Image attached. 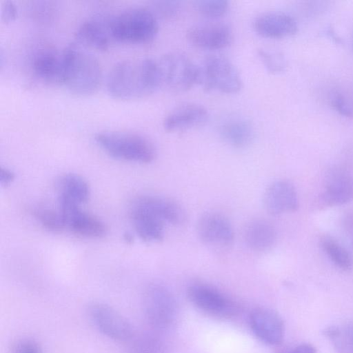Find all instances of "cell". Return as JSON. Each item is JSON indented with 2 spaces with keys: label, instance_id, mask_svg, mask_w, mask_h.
Listing matches in <instances>:
<instances>
[{
  "label": "cell",
  "instance_id": "obj_35",
  "mask_svg": "<svg viewBox=\"0 0 353 353\" xmlns=\"http://www.w3.org/2000/svg\"><path fill=\"white\" fill-rule=\"evenodd\" d=\"M15 178L14 173L8 168L1 167L0 169V183L3 186L9 185Z\"/></svg>",
  "mask_w": 353,
  "mask_h": 353
},
{
  "label": "cell",
  "instance_id": "obj_8",
  "mask_svg": "<svg viewBox=\"0 0 353 353\" xmlns=\"http://www.w3.org/2000/svg\"><path fill=\"white\" fill-rule=\"evenodd\" d=\"M190 302L205 314L218 319H230L238 312V305L218 288L203 283L190 285L187 290Z\"/></svg>",
  "mask_w": 353,
  "mask_h": 353
},
{
  "label": "cell",
  "instance_id": "obj_14",
  "mask_svg": "<svg viewBox=\"0 0 353 353\" xmlns=\"http://www.w3.org/2000/svg\"><path fill=\"white\" fill-rule=\"evenodd\" d=\"M250 325L254 335L267 345H278L283 340V321L272 310L261 307L253 310L250 316Z\"/></svg>",
  "mask_w": 353,
  "mask_h": 353
},
{
  "label": "cell",
  "instance_id": "obj_13",
  "mask_svg": "<svg viewBox=\"0 0 353 353\" xmlns=\"http://www.w3.org/2000/svg\"><path fill=\"white\" fill-rule=\"evenodd\" d=\"M31 69L40 81L53 85H63L64 77L63 50L50 47L37 50L32 56Z\"/></svg>",
  "mask_w": 353,
  "mask_h": 353
},
{
  "label": "cell",
  "instance_id": "obj_18",
  "mask_svg": "<svg viewBox=\"0 0 353 353\" xmlns=\"http://www.w3.org/2000/svg\"><path fill=\"white\" fill-rule=\"evenodd\" d=\"M132 202L148 210L165 223L181 225L185 222L187 216L183 208L172 199L143 195L137 197Z\"/></svg>",
  "mask_w": 353,
  "mask_h": 353
},
{
  "label": "cell",
  "instance_id": "obj_23",
  "mask_svg": "<svg viewBox=\"0 0 353 353\" xmlns=\"http://www.w3.org/2000/svg\"><path fill=\"white\" fill-rule=\"evenodd\" d=\"M75 39L78 44L89 47L99 51H105L110 45V34L99 21L88 20L82 23L77 29Z\"/></svg>",
  "mask_w": 353,
  "mask_h": 353
},
{
  "label": "cell",
  "instance_id": "obj_16",
  "mask_svg": "<svg viewBox=\"0 0 353 353\" xmlns=\"http://www.w3.org/2000/svg\"><path fill=\"white\" fill-rule=\"evenodd\" d=\"M260 36L269 39H282L295 34L296 21L289 14L281 11H268L259 14L253 23Z\"/></svg>",
  "mask_w": 353,
  "mask_h": 353
},
{
  "label": "cell",
  "instance_id": "obj_22",
  "mask_svg": "<svg viewBox=\"0 0 353 353\" xmlns=\"http://www.w3.org/2000/svg\"><path fill=\"white\" fill-rule=\"evenodd\" d=\"M219 132L224 141L236 148L249 146L255 135L252 124L249 121L239 117L225 120L221 125Z\"/></svg>",
  "mask_w": 353,
  "mask_h": 353
},
{
  "label": "cell",
  "instance_id": "obj_19",
  "mask_svg": "<svg viewBox=\"0 0 353 353\" xmlns=\"http://www.w3.org/2000/svg\"><path fill=\"white\" fill-rule=\"evenodd\" d=\"M130 216L134 230L141 240L157 243L163 239L165 223L154 214L132 202Z\"/></svg>",
  "mask_w": 353,
  "mask_h": 353
},
{
  "label": "cell",
  "instance_id": "obj_9",
  "mask_svg": "<svg viewBox=\"0 0 353 353\" xmlns=\"http://www.w3.org/2000/svg\"><path fill=\"white\" fill-rule=\"evenodd\" d=\"M196 232L201 241L210 248L224 250L234 241V231L229 219L218 212H206L198 220Z\"/></svg>",
  "mask_w": 353,
  "mask_h": 353
},
{
  "label": "cell",
  "instance_id": "obj_2",
  "mask_svg": "<svg viewBox=\"0 0 353 353\" xmlns=\"http://www.w3.org/2000/svg\"><path fill=\"white\" fill-rule=\"evenodd\" d=\"M63 83L72 93L87 96L95 92L102 79V70L97 57L78 43L63 49Z\"/></svg>",
  "mask_w": 353,
  "mask_h": 353
},
{
  "label": "cell",
  "instance_id": "obj_31",
  "mask_svg": "<svg viewBox=\"0 0 353 353\" xmlns=\"http://www.w3.org/2000/svg\"><path fill=\"white\" fill-rule=\"evenodd\" d=\"M258 56L265 68L270 72L278 74L285 70L287 61L281 52L261 48L258 50Z\"/></svg>",
  "mask_w": 353,
  "mask_h": 353
},
{
  "label": "cell",
  "instance_id": "obj_32",
  "mask_svg": "<svg viewBox=\"0 0 353 353\" xmlns=\"http://www.w3.org/2000/svg\"><path fill=\"white\" fill-rule=\"evenodd\" d=\"M180 7V2L177 1H157L152 3L151 11L156 17L170 19L178 14Z\"/></svg>",
  "mask_w": 353,
  "mask_h": 353
},
{
  "label": "cell",
  "instance_id": "obj_15",
  "mask_svg": "<svg viewBox=\"0 0 353 353\" xmlns=\"http://www.w3.org/2000/svg\"><path fill=\"white\" fill-rule=\"evenodd\" d=\"M263 205L271 215L294 212L299 208V199L293 184L286 180L270 183L263 194Z\"/></svg>",
  "mask_w": 353,
  "mask_h": 353
},
{
  "label": "cell",
  "instance_id": "obj_29",
  "mask_svg": "<svg viewBox=\"0 0 353 353\" xmlns=\"http://www.w3.org/2000/svg\"><path fill=\"white\" fill-rule=\"evenodd\" d=\"M34 214L43 228L48 231L60 232L66 228L63 217L59 210L38 208L34 211Z\"/></svg>",
  "mask_w": 353,
  "mask_h": 353
},
{
  "label": "cell",
  "instance_id": "obj_28",
  "mask_svg": "<svg viewBox=\"0 0 353 353\" xmlns=\"http://www.w3.org/2000/svg\"><path fill=\"white\" fill-rule=\"evenodd\" d=\"M321 245L330 259L340 269L348 270L352 267V261L346 250L337 241L328 236L321 239Z\"/></svg>",
  "mask_w": 353,
  "mask_h": 353
},
{
  "label": "cell",
  "instance_id": "obj_34",
  "mask_svg": "<svg viewBox=\"0 0 353 353\" xmlns=\"http://www.w3.org/2000/svg\"><path fill=\"white\" fill-rule=\"evenodd\" d=\"M17 9L15 4L12 1H5L1 8V21L5 23L12 22L17 18Z\"/></svg>",
  "mask_w": 353,
  "mask_h": 353
},
{
  "label": "cell",
  "instance_id": "obj_26",
  "mask_svg": "<svg viewBox=\"0 0 353 353\" xmlns=\"http://www.w3.org/2000/svg\"><path fill=\"white\" fill-rule=\"evenodd\" d=\"M126 353H166V346L157 336L134 333L126 342Z\"/></svg>",
  "mask_w": 353,
  "mask_h": 353
},
{
  "label": "cell",
  "instance_id": "obj_25",
  "mask_svg": "<svg viewBox=\"0 0 353 353\" xmlns=\"http://www.w3.org/2000/svg\"><path fill=\"white\" fill-rule=\"evenodd\" d=\"M332 107L345 117H353V80L345 81L335 86L330 94Z\"/></svg>",
  "mask_w": 353,
  "mask_h": 353
},
{
  "label": "cell",
  "instance_id": "obj_7",
  "mask_svg": "<svg viewBox=\"0 0 353 353\" xmlns=\"http://www.w3.org/2000/svg\"><path fill=\"white\" fill-rule=\"evenodd\" d=\"M143 310L148 323L158 330L172 326L176 316L174 297L165 286L157 283L145 288Z\"/></svg>",
  "mask_w": 353,
  "mask_h": 353
},
{
  "label": "cell",
  "instance_id": "obj_17",
  "mask_svg": "<svg viewBox=\"0 0 353 353\" xmlns=\"http://www.w3.org/2000/svg\"><path fill=\"white\" fill-rule=\"evenodd\" d=\"M209 113L203 105L196 103H184L171 110L163 120V128L169 132H181L204 124Z\"/></svg>",
  "mask_w": 353,
  "mask_h": 353
},
{
  "label": "cell",
  "instance_id": "obj_36",
  "mask_svg": "<svg viewBox=\"0 0 353 353\" xmlns=\"http://www.w3.org/2000/svg\"><path fill=\"white\" fill-rule=\"evenodd\" d=\"M289 353H316V350L310 343H302L294 347Z\"/></svg>",
  "mask_w": 353,
  "mask_h": 353
},
{
  "label": "cell",
  "instance_id": "obj_1",
  "mask_svg": "<svg viewBox=\"0 0 353 353\" xmlns=\"http://www.w3.org/2000/svg\"><path fill=\"white\" fill-rule=\"evenodd\" d=\"M161 85L159 62L150 58L126 59L115 63L106 81L110 95L121 100L147 97Z\"/></svg>",
  "mask_w": 353,
  "mask_h": 353
},
{
  "label": "cell",
  "instance_id": "obj_20",
  "mask_svg": "<svg viewBox=\"0 0 353 353\" xmlns=\"http://www.w3.org/2000/svg\"><path fill=\"white\" fill-rule=\"evenodd\" d=\"M353 200V177L336 173L329 179L325 190L318 200L319 207H332Z\"/></svg>",
  "mask_w": 353,
  "mask_h": 353
},
{
  "label": "cell",
  "instance_id": "obj_39",
  "mask_svg": "<svg viewBox=\"0 0 353 353\" xmlns=\"http://www.w3.org/2000/svg\"><path fill=\"white\" fill-rule=\"evenodd\" d=\"M351 44H352V48L353 49V34H352V43H351Z\"/></svg>",
  "mask_w": 353,
  "mask_h": 353
},
{
  "label": "cell",
  "instance_id": "obj_3",
  "mask_svg": "<svg viewBox=\"0 0 353 353\" xmlns=\"http://www.w3.org/2000/svg\"><path fill=\"white\" fill-rule=\"evenodd\" d=\"M108 29L110 37L118 42L142 44L156 37L159 24L150 9L134 7L115 14L108 21Z\"/></svg>",
  "mask_w": 353,
  "mask_h": 353
},
{
  "label": "cell",
  "instance_id": "obj_11",
  "mask_svg": "<svg viewBox=\"0 0 353 353\" xmlns=\"http://www.w3.org/2000/svg\"><path fill=\"white\" fill-rule=\"evenodd\" d=\"M59 206L66 228L73 233L90 239H100L105 236L107 228L105 223L97 216L83 211L78 203L59 197Z\"/></svg>",
  "mask_w": 353,
  "mask_h": 353
},
{
  "label": "cell",
  "instance_id": "obj_27",
  "mask_svg": "<svg viewBox=\"0 0 353 353\" xmlns=\"http://www.w3.org/2000/svg\"><path fill=\"white\" fill-rule=\"evenodd\" d=\"M325 335L340 353H353V322L341 327L331 326L324 330Z\"/></svg>",
  "mask_w": 353,
  "mask_h": 353
},
{
  "label": "cell",
  "instance_id": "obj_38",
  "mask_svg": "<svg viewBox=\"0 0 353 353\" xmlns=\"http://www.w3.org/2000/svg\"><path fill=\"white\" fill-rule=\"evenodd\" d=\"M123 238H124V240L125 241V242L128 243H132L133 241V236H132L131 234H129V233L125 234Z\"/></svg>",
  "mask_w": 353,
  "mask_h": 353
},
{
  "label": "cell",
  "instance_id": "obj_5",
  "mask_svg": "<svg viewBox=\"0 0 353 353\" xmlns=\"http://www.w3.org/2000/svg\"><path fill=\"white\" fill-rule=\"evenodd\" d=\"M199 83L208 91L234 94L241 90L243 81L234 64L222 55L206 57L199 65Z\"/></svg>",
  "mask_w": 353,
  "mask_h": 353
},
{
  "label": "cell",
  "instance_id": "obj_24",
  "mask_svg": "<svg viewBox=\"0 0 353 353\" xmlns=\"http://www.w3.org/2000/svg\"><path fill=\"white\" fill-rule=\"evenodd\" d=\"M59 188V195L79 205L85 203L89 199L88 183L79 174L70 173L63 176L60 180Z\"/></svg>",
  "mask_w": 353,
  "mask_h": 353
},
{
  "label": "cell",
  "instance_id": "obj_4",
  "mask_svg": "<svg viewBox=\"0 0 353 353\" xmlns=\"http://www.w3.org/2000/svg\"><path fill=\"white\" fill-rule=\"evenodd\" d=\"M94 140L104 152L117 159L149 163L157 157V150L153 143L139 133L102 131L95 134Z\"/></svg>",
  "mask_w": 353,
  "mask_h": 353
},
{
  "label": "cell",
  "instance_id": "obj_33",
  "mask_svg": "<svg viewBox=\"0 0 353 353\" xmlns=\"http://www.w3.org/2000/svg\"><path fill=\"white\" fill-rule=\"evenodd\" d=\"M11 353H42L39 345L31 339H21L12 345Z\"/></svg>",
  "mask_w": 353,
  "mask_h": 353
},
{
  "label": "cell",
  "instance_id": "obj_37",
  "mask_svg": "<svg viewBox=\"0 0 353 353\" xmlns=\"http://www.w3.org/2000/svg\"><path fill=\"white\" fill-rule=\"evenodd\" d=\"M346 221L347 230L353 241V216H350Z\"/></svg>",
  "mask_w": 353,
  "mask_h": 353
},
{
  "label": "cell",
  "instance_id": "obj_21",
  "mask_svg": "<svg viewBox=\"0 0 353 353\" xmlns=\"http://www.w3.org/2000/svg\"><path fill=\"white\" fill-rule=\"evenodd\" d=\"M243 236L247 246L259 252L271 250L277 239L275 228L264 219H254L249 222L244 230Z\"/></svg>",
  "mask_w": 353,
  "mask_h": 353
},
{
  "label": "cell",
  "instance_id": "obj_6",
  "mask_svg": "<svg viewBox=\"0 0 353 353\" xmlns=\"http://www.w3.org/2000/svg\"><path fill=\"white\" fill-rule=\"evenodd\" d=\"M158 62L162 85H165L170 90L183 92L199 83V65L184 52H169Z\"/></svg>",
  "mask_w": 353,
  "mask_h": 353
},
{
  "label": "cell",
  "instance_id": "obj_10",
  "mask_svg": "<svg viewBox=\"0 0 353 353\" xmlns=\"http://www.w3.org/2000/svg\"><path fill=\"white\" fill-rule=\"evenodd\" d=\"M88 314L95 327L114 341L126 342L135 332L126 318L106 304L94 303L90 305Z\"/></svg>",
  "mask_w": 353,
  "mask_h": 353
},
{
  "label": "cell",
  "instance_id": "obj_12",
  "mask_svg": "<svg viewBox=\"0 0 353 353\" xmlns=\"http://www.w3.org/2000/svg\"><path fill=\"white\" fill-rule=\"evenodd\" d=\"M188 41L203 50H221L228 47L233 40V31L227 23L212 21L191 26L186 32Z\"/></svg>",
  "mask_w": 353,
  "mask_h": 353
},
{
  "label": "cell",
  "instance_id": "obj_30",
  "mask_svg": "<svg viewBox=\"0 0 353 353\" xmlns=\"http://www.w3.org/2000/svg\"><path fill=\"white\" fill-rule=\"evenodd\" d=\"M197 12L209 19H216L228 12L229 2L225 0H200L194 2Z\"/></svg>",
  "mask_w": 353,
  "mask_h": 353
}]
</instances>
